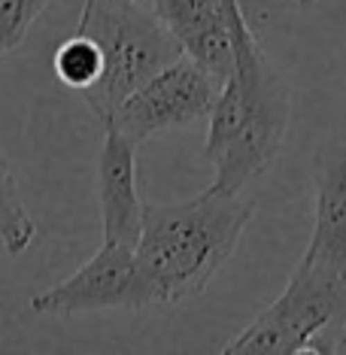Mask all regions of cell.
I'll return each mask as SVG.
<instances>
[{"mask_svg":"<svg viewBox=\"0 0 346 355\" xmlns=\"http://www.w3.org/2000/svg\"><path fill=\"white\" fill-rule=\"evenodd\" d=\"M234 67L210 110L204 158L213 164V185L240 195L268 173L292 122V88L249 28L240 0H225Z\"/></svg>","mask_w":346,"mask_h":355,"instance_id":"cell-1","label":"cell"},{"mask_svg":"<svg viewBox=\"0 0 346 355\" xmlns=\"http://www.w3.org/2000/svg\"><path fill=\"white\" fill-rule=\"evenodd\" d=\"M255 216V204L210 185L180 204H143L134 246L143 306L200 295L219 273Z\"/></svg>","mask_w":346,"mask_h":355,"instance_id":"cell-2","label":"cell"},{"mask_svg":"<svg viewBox=\"0 0 346 355\" xmlns=\"http://www.w3.org/2000/svg\"><path fill=\"white\" fill-rule=\"evenodd\" d=\"M76 34L92 37L103 52V76L83 101L92 116L107 125L116 110L158 70L182 58V46L140 0H83Z\"/></svg>","mask_w":346,"mask_h":355,"instance_id":"cell-3","label":"cell"},{"mask_svg":"<svg viewBox=\"0 0 346 355\" xmlns=\"http://www.w3.org/2000/svg\"><path fill=\"white\" fill-rule=\"evenodd\" d=\"M219 88H222L219 79L207 73L189 55H182L173 64H167L164 70H158L149 83L137 88L107 125L119 128L125 137H131L140 146L143 140H149L155 134L186 128L207 119L216 98H219Z\"/></svg>","mask_w":346,"mask_h":355,"instance_id":"cell-4","label":"cell"},{"mask_svg":"<svg viewBox=\"0 0 346 355\" xmlns=\"http://www.w3.org/2000/svg\"><path fill=\"white\" fill-rule=\"evenodd\" d=\"M143 310L134 246L103 240L101 252L58 286L37 292L31 310L37 316H76L94 310Z\"/></svg>","mask_w":346,"mask_h":355,"instance_id":"cell-5","label":"cell"},{"mask_svg":"<svg viewBox=\"0 0 346 355\" xmlns=\"http://www.w3.org/2000/svg\"><path fill=\"white\" fill-rule=\"evenodd\" d=\"M98 204L103 240L137 246L143 228V200L137 191V143L107 125L98 155Z\"/></svg>","mask_w":346,"mask_h":355,"instance_id":"cell-6","label":"cell"},{"mask_svg":"<svg viewBox=\"0 0 346 355\" xmlns=\"http://www.w3.org/2000/svg\"><path fill=\"white\" fill-rule=\"evenodd\" d=\"M313 191L316 216L313 237L301 258L346 279V143L331 140L313 161Z\"/></svg>","mask_w":346,"mask_h":355,"instance_id":"cell-7","label":"cell"},{"mask_svg":"<svg viewBox=\"0 0 346 355\" xmlns=\"http://www.w3.org/2000/svg\"><path fill=\"white\" fill-rule=\"evenodd\" d=\"M152 12L195 64L225 83L234 67L225 0H152Z\"/></svg>","mask_w":346,"mask_h":355,"instance_id":"cell-8","label":"cell"},{"mask_svg":"<svg viewBox=\"0 0 346 355\" xmlns=\"http://www.w3.org/2000/svg\"><path fill=\"white\" fill-rule=\"evenodd\" d=\"M34 237H37V222L28 213L19 191V180H15L10 161L0 149V243H3L6 255H21L34 243Z\"/></svg>","mask_w":346,"mask_h":355,"instance_id":"cell-9","label":"cell"},{"mask_svg":"<svg viewBox=\"0 0 346 355\" xmlns=\"http://www.w3.org/2000/svg\"><path fill=\"white\" fill-rule=\"evenodd\" d=\"M52 67H55V76H58L64 85L85 94L88 88H94L103 76V52L92 37L73 34L58 46V52H55V58H52Z\"/></svg>","mask_w":346,"mask_h":355,"instance_id":"cell-10","label":"cell"},{"mask_svg":"<svg viewBox=\"0 0 346 355\" xmlns=\"http://www.w3.org/2000/svg\"><path fill=\"white\" fill-rule=\"evenodd\" d=\"M49 3L52 0H0V58L19 49Z\"/></svg>","mask_w":346,"mask_h":355,"instance_id":"cell-11","label":"cell"},{"mask_svg":"<svg viewBox=\"0 0 346 355\" xmlns=\"http://www.w3.org/2000/svg\"><path fill=\"white\" fill-rule=\"evenodd\" d=\"M292 3H297V6H310L313 0H292Z\"/></svg>","mask_w":346,"mask_h":355,"instance_id":"cell-12","label":"cell"}]
</instances>
